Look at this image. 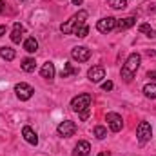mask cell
I'll use <instances>...</instances> for the list:
<instances>
[{"mask_svg": "<svg viewBox=\"0 0 156 156\" xmlns=\"http://www.w3.org/2000/svg\"><path fill=\"white\" fill-rule=\"evenodd\" d=\"M105 122H107V125H109V129H111L113 133L122 131V127H123V120H122V116H120L118 113H107Z\"/></svg>", "mask_w": 156, "mask_h": 156, "instance_id": "9c48e42d", "label": "cell"}, {"mask_svg": "<svg viewBox=\"0 0 156 156\" xmlns=\"http://www.w3.org/2000/svg\"><path fill=\"white\" fill-rule=\"evenodd\" d=\"M85 20H87V11L80 9V11L75 13L67 22H64V24L60 26V31H62L64 35H73L80 26H83V24H85Z\"/></svg>", "mask_w": 156, "mask_h": 156, "instance_id": "6da1fadb", "label": "cell"}, {"mask_svg": "<svg viewBox=\"0 0 156 156\" xmlns=\"http://www.w3.org/2000/svg\"><path fill=\"white\" fill-rule=\"evenodd\" d=\"M5 31H7V27H5V26H0V37H4Z\"/></svg>", "mask_w": 156, "mask_h": 156, "instance_id": "83f0119b", "label": "cell"}, {"mask_svg": "<svg viewBox=\"0 0 156 156\" xmlns=\"http://www.w3.org/2000/svg\"><path fill=\"white\" fill-rule=\"evenodd\" d=\"M87 78L93 82V83H100L104 78H105V69L102 66H93L89 71H87Z\"/></svg>", "mask_w": 156, "mask_h": 156, "instance_id": "30bf717a", "label": "cell"}, {"mask_svg": "<svg viewBox=\"0 0 156 156\" xmlns=\"http://www.w3.org/2000/svg\"><path fill=\"white\" fill-rule=\"evenodd\" d=\"M89 153H91V145H89V142L82 140V142H78L76 145H75L73 156H89Z\"/></svg>", "mask_w": 156, "mask_h": 156, "instance_id": "7c38bea8", "label": "cell"}, {"mask_svg": "<svg viewBox=\"0 0 156 156\" xmlns=\"http://www.w3.org/2000/svg\"><path fill=\"white\" fill-rule=\"evenodd\" d=\"M147 78H151L153 82H156V71H149L147 73Z\"/></svg>", "mask_w": 156, "mask_h": 156, "instance_id": "484cf974", "label": "cell"}, {"mask_svg": "<svg viewBox=\"0 0 156 156\" xmlns=\"http://www.w3.org/2000/svg\"><path fill=\"white\" fill-rule=\"evenodd\" d=\"M144 94H145L147 98L154 100L156 98V82H149V83L144 85Z\"/></svg>", "mask_w": 156, "mask_h": 156, "instance_id": "ac0fdd59", "label": "cell"}, {"mask_svg": "<svg viewBox=\"0 0 156 156\" xmlns=\"http://www.w3.org/2000/svg\"><path fill=\"white\" fill-rule=\"evenodd\" d=\"M94 136H96L98 140H104V138L107 136V129H105L104 125H96V127H94Z\"/></svg>", "mask_w": 156, "mask_h": 156, "instance_id": "cb8c5ba5", "label": "cell"}, {"mask_svg": "<svg viewBox=\"0 0 156 156\" xmlns=\"http://www.w3.org/2000/svg\"><path fill=\"white\" fill-rule=\"evenodd\" d=\"M73 75H78V69H75L71 64H64V69H62L60 76L62 78H69V76H73Z\"/></svg>", "mask_w": 156, "mask_h": 156, "instance_id": "ffe728a7", "label": "cell"}, {"mask_svg": "<svg viewBox=\"0 0 156 156\" xmlns=\"http://www.w3.org/2000/svg\"><path fill=\"white\" fill-rule=\"evenodd\" d=\"M140 64H142V56H140L138 53H131V55L127 56L123 67H122V78H123L125 82L133 80V76L136 75V71H138V67H140Z\"/></svg>", "mask_w": 156, "mask_h": 156, "instance_id": "7a4b0ae2", "label": "cell"}, {"mask_svg": "<svg viewBox=\"0 0 156 156\" xmlns=\"http://www.w3.org/2000/svg\"><path fill=\"white\" fill-rule=\"evenodd\" d=\"M113 87H115V85H113V82H109V80H107V82H104V83H102V89H104V91H111V89H113Z\"/></svg>", "mask_w": 156, "mask_h": 156, "instance_id": "d4e9b609", "label": "cell"}, {"mask_svg": "<svg viewBox=\"0 0 156 156\" xmlns=\"http://www.w3.org/2000/svg\"><path fill=\"white\" fill-rule=\"evenodd\" d=\"M56 133L62 136V138H69L76 133V123L71 122V120H64L58 127H56Z\"/></svg>", "mask_w": 156, "mask_h": 156, "instance_id": "8992f818", "label": "cell"}, {"mask_svg": "<svg viewBox=\"0 0 156 156\" xmlns=\"http://www.w3.org/2000/svg\"><path fill=\"white\" fill-rule=\"evenodd\" d=\"M91 102H93V96H91V94H87V93L78 94V96H75V98L71 100V109L80 115L82 111H87V109L91 107Z\"/></svg>", "mask_w": 156, "mask_h": 156, "instance_id": "3957f363", "label": "cell"}, {"mask_svg": "<svg viewBox=\"0 0 156 156\" xmlns=\"http://www.w3.org/2000/svg\"><path fill=\"white\" fill-rule=\"evenodd\" d=\"M80 118H82V120H87V118H89V109H87V111H82V113H80Z\"/></svg>", "mask_w": 156, "mask_h": 156, "instance_id": "4316f807", "label": "cell"}, {"mask_svg": "<svg viewBox=\"0 0 156 156\" xmlns=\"http://www.w3.org/2000/svg\"><path fill=\"white\" fill-rule=\"evenodd\" d=\"M71 58L75 60V62H87L89 58H91V49H87V47H83V45H78V47H73V51H71Z\"/></svg>", "mask_w": 156, "mask_h": 156, "instance_id": "52a82bcc", "label": "cell"}, {"mask_svg": "<svg viewBox=\"0 0 156 156\" xmlns=\"http://www.w3.org/2000/svg\"><path fill=\"white\" fill-rule=\"evenodd\" d=\"M71 2H73V5H80V4H82L83 0H71Z\"/></svg>", "mask_w": 156, "mask_h": 156, "instance_id": "f1b7e54d", "label": "cell"}, {"mask_svg": "<svg viewBox=\"0 0 156 156\" xmlns=\"http://www.w3.org/2000/svg\"><path fill=\"white\" fill-rule=\"evenodd\" d=\"M138 31H140V33H144V35H147L149 38H154V37H156L154 29H153L149 24H140V26H138Z\"/></svg>", "mask_w": 156, "mask_h": 156, "instance_id": "44dd1931", "label": "cell"}, {"mask_svg": "<svg viewBox=\"0 0 156 156\" xmlns=\"http://www.w3.org/2000/svg\"><path fill=\"white\" fill-rule=\"evenodd\" d=\"M20 67H22V71H26V73H33V71L37 69V62H35V58H24L22 64H20Z\"/></svg>", "mask_w": 156, "mask_h": 156, "instance_id": "2e32d148", "label": "cell"}, {"mask_svg": "<svg viewBox=\"0 0 156 156\" xmlns=\"http://www.w3.org/2000/svg\"><path fill=\"white\" fill-rule=\"evenodd\" d=\"M115 27H116V18H115V16H104V18H100L98 24H96V29H98L100 33H109V31H113Z\"/></svg>", "mask_w": 156, "mask_h": 156, "instance_id": "ba28073f", "label": "cell"}, {"mask_svg": "<svg viewBox=\"0 0 156 156\" xmlns=\"http://www.w3.org/2000/svg\"><path fill=\"white\" fill-rule=\"evenodd\" d=\"M15 93H16V98H18V100L26 102V100H29V98L33 96L35 89H33L29 83H26V82H20V83H16V85H15Z\"/></svg>", "mask_w": 156, "mask_h": 156, "instance_id": "5b68a950", "label": "cell"}, {"mask_svg": "<svg viewBox=\"0 0 156 156\" xmlns=\"http://www.w3.org/2000/svg\"><path fill=\"white\" fill-rule=\"evenodd\" d=\"M0 56L4 58V60H7V62H11V60H15V56H16V53H15V49H11V47H0Z\"/></svg>", "mask_w": 156, "mask_h": 156, "instance_id": "d6986e66", "label": "cell"}, {"mask_svg": "<svg viewBox=\"0 0 156 156\" xmlns=\"http://www.w3.org/2000/svg\"><path fill=\"white\" fill-rule=\"evenodd\" d=\"M24 33H26L24 26L16 22V24L13 26V31H11V42H13V44H20V40H22V37H24Z\"/></svg>", "mask_w": 156, "mask_h": 156, "instance_id": "5bb4252c", "label": "cell"}, {"mask_svg": "<svg viewBox=\"0 0 156 156\" xmlns=\"http://www.w3.org/2000/svg\"><path fill=\"white\" fill-rule=\"evenodd\" d=\"M24 49H26L27 53H37V49H38V40L35 38V37L26 38V42H24Z\"/></svg>", "mask_w": 156, "mask_h": 156, "instance_id": "e0dca14e", "label": "cell"}, {"mask_svg": "<svg viewBox=\"0 0 156 156\" xmlns=\"http://www.w3.org/2000/svg\"><path fill=\"white\" fill-rule=\"evenodd\" d=\"M136 136H138V142L140 144H147L153 138V127H151V123L145 122V120L140 122V125L136 129Z\"/></svg>", "mask_w": 156, "mask_h": 156, "instance_id": "277c9868", "label": "cell"}, {"mask_svg": "<svg viewBox=\"0 0 156 156\" xmlns=\"http://www.w3.org/2000/svg\"><path fill=\"white\" fill-rule=\"evenodd\" d=\"M22 136H24V140H26L27 144H31V145H38V136H37V133H35L29 125H26V127L22 129Z\"/></svg>", "mask_w": 156, "mask_h": 156, "instance_id": "8fae6325", "label": "cell"}, {"mask_svg": "<svg viewBox=\"0 0 156 156\" xmlns=\"http://www.w3.org/2000/svg\"><path fill=\"white\" fill-rule=\"evenodd\" d=\"M107 2L113 9H125L127 7V0H107Z\"/></svg>", "mask_w": 156, "mask_h": 156, "instance_id": "603a6c76", "label": "cell"}, {"mask_svg": "<svg viewBox=\"0 0 156 156\" xmlns=\"http://www.w3.org/2000/svg\"><path fill=\"white\" fill-rule=\"evenodd\" d=\"M55 73H56V69H55V64L53 62H45L42 66V69H40V75H42V78H45V80H53L55 78Z\"/></svg>", "mask_w": 156, "mask_h": 156, "instance_id": "4fadbf2b", "label": "cell"}, {"mask_svg": "<svg viewBox=\"0 0 156 156\" xmlns=\"http://www.w3.org/2000/svg\"><path fill=\"white\" fill-rule=\"evenodd\" d=\"M73 35H75V37H78V38H85V37L89 35V26H87V24L80 26V27H78L76 31L73 33Z\"/></svg>", "mask_w": 156, "mask_h": 156, "instance_id": "7402d4cb", "label": "cell"}, {"mask_svg": "<svg viewBox=\"0 0 156 156\" xmlns=\"http://www.w3.org/2000/svg\"><path fill=\"white\" fill-rule=\"evenodd\" d=\"M136 24V18L134 16H127V18H122V20H116V27L118 31H123V29H129Z\"/></svg>", "mask_w": 156, "mask_h": 156, "instance_id": "9a60e30c", "label": "cell"}, {"mask_svg": "<svg viewBox=\"0 0 156 156\" xmlns=\"http://www.w3.org/2000/svg\"><path fill=\"white\" fill-rule=\"evenodd\" d=\"M4 11V0H0V13Z\"/></svg>", "mask_w": 156, "mask_h": 156, "instance_id": "f546056e", "label": "cell"}]
</instances>
